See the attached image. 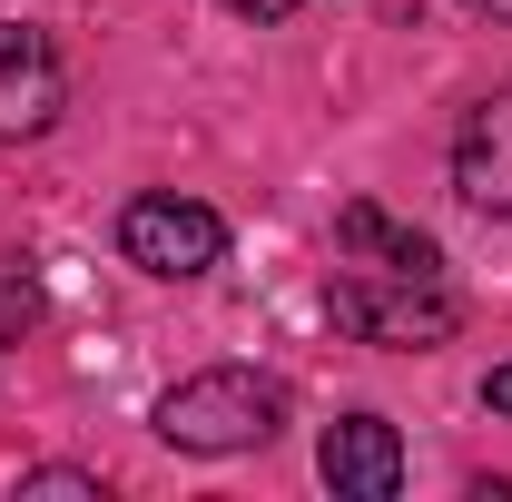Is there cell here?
Instances as JSON below:
<instances>
[{
  "mask_svg": "<svg viewBox=\"0 0 512 502\" xmlns=\"http://www.w3.org/2000/svg\"><path fill=\"white\" fill-rule=\"evenodd\" d=\"M148 424L178 453H247V443H266L286 424V384H266L256 365H207V375L168 384Z\"/></svg>",
  "mask_w": 512,
  "mask_h": 502,
  "instance_id": "cell-1",
  "label": "cell"
},
{
  "mask_svg": "<svg viewBox=\"0 0 512 502\" xmlns=\"http://www.w3.org/2000/svg\"><path fill=\"white\" fill-rule=\"evenodd\" d=\"M325 315L345 335H375V345H444L453 335V296L434 276H335L325 286Z\"/></svg>",
  "mask_w": 512,
  "mask_h": 502,
  "instance_id": "cell-2",
  "label": "cell"
},
{
  "mask_svg": "<svg viewBox=\"0 0 512 502\" xmlns=\"http://www.w3.org/2000/svg\"><path fill=\"white\" fill-rule=\"evenodd\" d=\"M119 247H128V266L188 286V276H207V266L227 256V227H217V207H197V197H128Z\"/></svg>",
  "mask_w": 512,
  "mask_h": 502,
  "instance_id": "cell-3",
  "label": "cell"
},
{
  "mask_svg": "<svg viewBox=\"0 0 512 502\" xmlns=\"http://www.w3.org/2000/svg\"><path fill=\"white\" fill-rule=\"evenodd\" d=\"M69 79H60V50L30 30V20H0V148L10 138H40L60 119Z\"/></svg>",
  "mask_w": 512,
  "mask_h": 502,
  "instance_id": "cell-4",
  "label": "cell"
},
{
  "mask_svg": "<svg viewBox=\"0 0 512 502\" xmlns=\"http://www.w3.org/2000/svg\"><path fill=\"white\" fill-rule=\"evenodd\" d=\"M316 473H325L345 502H394V483H404V443H394L384 414H345V424H325Z\"/></svg>",
  "mask_w": 512,
  "mask_h": 502,
  "instance_id": "cell-5",
  "label": "cell"
},
{
  "mask_svg": "<svg viewBox=\"0 0 512 502\" xmlns=\"http://www.w3.org/2000/svg\"><path fill=\"white\" fill-rule=\"evenodd\" d=\"M453 188L473 197L483 217H512V89H493L463 119V138H453Z\"/></svg>",
  "mask_w": 512,
  "mask_h": 502,
  "instance_id": "cell-6",
  "label": "cell"
},
{
  "mask_svg": "<svg viewBox=\"0 0 512 502\" xmlns=\"http://www.w3.org/2000/svg\"><path fill=\"white\" fill-rule=\"evenodd\" d=\"M335 247H345V256H365L375 276H444V247H434L424 227H404V217L365 207V197L335 217Z\"/></svg>",
  "mask_w": 512,
  "mask_h": 502,
  "instance_id": "cell-7",
  "label": "cell"
},
{
  "mask_svg": "<svg viewBox=\"0 0 512 502\" xmlns=\"http://www.w3.org/2000/svg\"><path fill=\"white\" fill-rule=\"evenodd\" d=\"M30 325H40V276H30V266H10V256H0V345H20V335H30Z\"/></svg>",
  "mask_w": 512,
  "mask_h": 502,
  "instance_id": "cell-8",
  "label": "cell"
},
{
  "mask_svg": "<svg viewBox=\"0 0 512 502\" xmlns=\"http://www.w3.org/2000/svg\"><path fill=\"white\" fill-rule=\"evenodd\" d=\"M20 493H69V502H99V473H69V463H50V473H20Z\"/></svg>",
  "mask_w": 512,
  "mask_h": 502,
  "instance_id": "cell-9",
  "label": "cell"
},
{
  "mask_svg": "<svg viewBox=\"0 0 512 502\" xmlns=\"http://www.w3.org/2000/svg\"><path fill=\"white\" fill-rule=\"evenodd\" d=\"M483 404H493V414H512V365H493V375H483Z\"/></svg>",
  "mask_w": 512,
  "mask_h": 502,
  "instance_id": "cell-10",
  "label": "cell"
},
{
  "mask_svg": "<svg viewBox=\"0 0 512 502\" xmlns=\"http://www.w3.org/2000/svg\"><path fill=\"white\" fill-rule=\"evenodd\" d=\"M227 10H247V20H286L296 0H227Z\"/></svg>",
  "mask_w": 512,
  "mask_h": 502,
  "instance_id": "cell-11",
  "label": "cell"
},
{
  "mask_svg": "<svg viewBox=\"0 0 512 502\" xmlns=\"http://www.w3.org/2000/svg\"><path fill=\"white\" fill-rule=\"evenodd\" d=\"M463 10H493V20H512V0H463Z\"/></svg>",
  "mask_w": 512,
  "mask_h": 502,
  "instance_id": "cell-12",
  "label": "cell"
}]
</instances>
